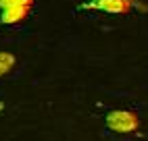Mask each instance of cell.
I'll list each match as a JSON object with an SVG mask.
<instances>
[{
    "mask_svg": "<svg viewBox=\"0 0 148 141\" xmlns=\"http://www.w3.org/2000/svg\"><path fill=\"white\" fill-rule=\"evenodd\" d=\"M34 0H0V21L11 25L19 23L29 15Z\"/></svg>",
    "mask_w": 148,
    "mask_h": 141,
    "instance_id": "1",
    "label": "cell"
},
{
    "mask_svg": "<svg viewBox=\"0 0 148 141\" xmlns=\"http://www.w3.org/2000/svg\"><path fill=\"white\" fill-rule=\"evenodd\" d=\"M104 123L115 133H134L140 127V118L136 112H130V110H113L106 114Z\"/></svg>",
    "mask_w": 148,
    "mask_h": 141,
    "instance_id": "2",
    "label": "cell"
},
{
    "mask_svg": "<svg viewBox=\"0 0 148 141\" xmlns=\"http://www.w3.org/2000/svg\"><path fill=\"white\" fill-rule=\"evenodd\" d=\"M13 66H15V56L8 52H0V77L6 75Z\"/></svg>",
    "mask_w": 148,
    "mask_h": 141,
    "instance_id": "4",
    "label": "cell"
},
{
    "mask_svg": "<svg viewBox=\"0 0 148 141\" xmlns=\"http://www.w3.org/2000/svg\"><path fill=\"white\" fill-rule=\"evenodd\" d=\"M84 8H94V11H104L111 15H125L132 11V0H90Z\"/></svg>",
    "mask_w": 148,
    "mask_h": 141,
    "instance_id": "3",
    "label": "cell"
}]
</instances>
